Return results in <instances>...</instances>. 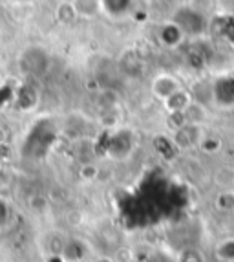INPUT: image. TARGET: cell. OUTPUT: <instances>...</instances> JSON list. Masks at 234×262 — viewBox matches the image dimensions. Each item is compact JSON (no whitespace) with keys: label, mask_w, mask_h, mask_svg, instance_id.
<instances>
[{"label":"cell","mask_w":234,"mask_h":262,"mask_svg":"<svg viewBox=\"0 0 234 262\" xmlns=\"http://www.w3.org/2000/svg\"><path fill=\"white\" fill-rule=\"evenodd\" d=\"M176 262H207V255L203 253V249L196 246H186L178 253Z\"/></svg>","instance_id":"3"},{"label":"cell","mask_w":234,"mask_h":262,"mask_svg":"<svg viewBox=\"0 0 234 262\" xmlns=\"http://www.w3.org/2000/svg\"><path fill=\"white\" fill-rule=\"evenodd\" d=\"M191 9L201 17H207L214 11V0H191Z\"/></svg>","instance_id":"5"},{"label":"cell","mask_w":234,"mask_h":262,"mask_svg":"<svg viewBox=\"0 0 234 262\" xmlns=\"http://www.w3.org/2000/svg\"><path fill=\"white\" fill-rule=\"evenodd\" d=\"M178 90H179V83L174 77H170V75H163V77L157 79L156 84H154V92H156L161 99H169V97L172 96L174 92H178Z\"/></svg>","instance_id":"1"},{"label":"cell","mask_w":234,"mask_h":262,"mask_svg":"<svg viewBox=\"0 0 234 262\" xmlns=\"http://www.w3.org/2000/svg\"><path fill=\"white\" fill-rule=\"evenodd\" d=\"M216 206L218 209L225 211V213H232L234 211V191L232 189H225L221 191L216 198Z\"/></svg>","instance_id":"4"},{"label":"cell","mask_w":234,"mask_h":262,"mask_svg":"<svg viewBox=\"0 0 234 262\" xmlns=\"http://www.w3.org/2000/svg\"><path fill=\"white\" fill-rule=\"evenodd\" d=\"M214 255L220 262H234V236L221 238L216 244Z\"/></svg>","instance_id":"2"}]
</instances>
